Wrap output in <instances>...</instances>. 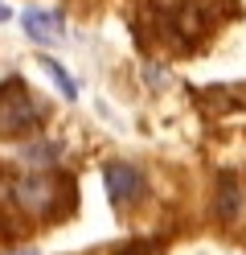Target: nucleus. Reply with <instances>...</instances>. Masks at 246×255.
Segmentation results:
<instances>
[{
  "mask_svg": "<svg viewBox=\"0 0 246 255\" xmlns=\"http://www.w3.org/2000/svg\"><path fill=\"white\" fill-rule=\"evenodd\" d=\"M37 124H41V111L33 103V95L25 91L21 78H8L0 87V136H25Z\"/></svg>",
  "mask_w": 246,
  "mask_h": 255,
  "instance_id": "nucleus-1",
  "label": "nucleus"
},
{
  "mask_svg": "<svg viewBox=\"0 0 246 255\" xmlns=\"http://www.w3.org/2000/svg\"><path fill=\"white\" fill-rule=\"evenodd\" d=\"M54 152H62V144H37V148H29V161H45Z\"/></svg>",
  "mask_w": 246,
  "mask_h": 255,
  "instance_id": "nucleus-6",
  "label": "nucleus"
},
{
  "mask_svg": "<svg viewBox=\"0 0 246 255\" xmlns=\"http://www.w3.org/2000/svg\"><path fill=\"white\" fill-rule=\"evenodd\" d=\"M37 62H41V70H49V78H54V83H58V91H62V99H66V103H74V99H78V83H74L70 74H66V66H62V62H54V58H45V54H41Z\"/></svg>",
  "mask_w": 246,
  "mask_h": 255,
  "instance_id": "nucleus-5",
  "label": "nucleus"
},
{
  "mask_svg": "<svg viewBox=\"0 0 246 255\" xmlns=\"http://www.w3.org/2000/svg\"><path fill=\"white\" fill-rule=\"evenodd\" d=\"M238 210H242V189L234 185V177H226L218 189V214H222V222H234Z\"/></svg>",
  "mask_w": 246,
  "mask_h": 255,
  "instance_id": "nucleus-4",
  "label": "nucleus"
},
{
  "mask_svg": "<svg viewBox=\"0 0 246 255\" xmlns=\"http://www.w3.org/2000/svg\"><path fill=\"white\" fill-rule=\"evenodd\" d=\"M107 194L115 206H136L144 198V173L131 165H107Z\"/></svg>",
  "mask_w": 246,
  "mask_h": 255,
  "instance_id": "nucleus-2",
  "label": "nucleus"
},
{
  "mask_svg": "<svg viewBox=\"0 0 246 255\" xmlns=\"http://www.w3.org/2000/svg\"><path fill=\"white\" fill-rule=\"evenodd\" d=\"M12 255H37V251H33V247H29V251H12Z\"/></svg>",
  "mask_w": 246,
  "mask_h": 255,
  "instance_id": "nucleus-8",
  "label": "nucleus"
},
{
  "mask_svg": "<svg viewBox=\"0 0 246 255\" xmlns=\"http://www.w3.org/2000/svg\"><path fill=\"white\" fill-rule=\"evenodd\" d=\"M8 17H12V8H8V4H4V0H0V25H4V21H8Z\"/></svg>",
  "mask_w": 246,
  "mask_h": 255,
  "instance_id": "nucleus-7",
  "label": "nucleus"
},
{
  "mask_svg": "<svg viewBox=\"0 0 246 255\" xmlns=\"http://www.w3.org/2000/svg\"><path fill=\"white\" fill-rule=\"evenodd\" d=\"M21 29L29 41H54L66 33V17H62V8H25Z\"/></svg>",
  "mask_w": 246,
  "mask_h": 255,
  "instance_id": "nucleus-3",
  "label": "nucleus"
}]
</instances>
